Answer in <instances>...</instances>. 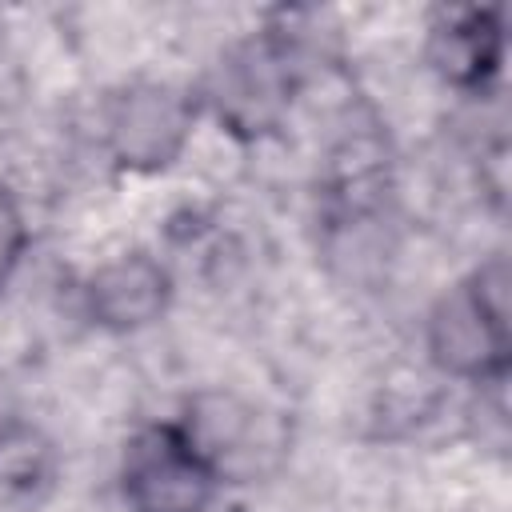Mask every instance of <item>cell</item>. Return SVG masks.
Returning <instances> with one entry per match:
<instances>
[{"instance_id": "cell-5", "label": "cell", "mask_w": 512, "mask_h": 512, "mask_svg": "<svg viewBox=\"0 0 512 512\" xmlns=\"http://www.w3.org/2000/svg\"><path fill=\"white\" fill-rule=\"evenodd\" d=\"M168 296H172L168 272L144 252L104 264L88 284V308L96 324L112 332H132L160 320V312L168 308Z\"/></svg>"}, {"instance_id": "cell-3", "label": "cell", "mask_w": 512, "mask_h": 512, "mask_svg": "<svg viewBox=\"0 0 512 512\" xmlns=\"http://www.w3.org/2000/svg\"><path fill=\"white\" fill-rule=\"evenodd\" d=\"M192 128V104L168 84H132L112 100L108 140L120 164L128 168H168Z\"/></svg>"}, {"instance_id": "cell-8", "label": "cell", "mask_w": 512, "mask_h": 512, "mask_svg": "<svg viewBox=\"0 0 512 512\" xmlns=\"http://www.w3.org/2000/svg\"><path fill=\"white\" fill-rule=\"evenodd\" d=\"M24 220H20V212H16V204L0 192V284L8 280V272L16 268V260H20V252H24Z\"/></svg>"}, {"instance_id": "cell-7", "label": "cell", "mask_w": 512, "mask_h": 512, "mask_svg": "<svg viewBox=\"0 0 512 512\" xmlns=\"http://www.w3.org/2000/svg\"><path fill=\"white\" fill-rule=\"evenodd\" d=\"M48 468H52L48 440L36 428L20 424L16 416L4 420L0 424V480L12 488H32L48 476Z\"/></svg>"}, {"instance_id": "cell-6", "label": "cell", "mask_w": 512, "mask_h": 512, "mask_svg": "<svg viewBox=\"0 0 512 512\" xmlns=\"http://www.w3.org/2000/svg\"><path fill=\"white\" fill-rule=\"evenodd\" d=\"M500 12L496 8H468L452 12L432 32V64L456 88H484L500 72Z\"/></svg>"}, {"instance_id": "cell-4", "label": "cell", "mask_w": 512, "mask_h": 512, "mask_svg": "<svg viewBox=\"0 0 512 512\" xmlns=\"http://www.w3.org/2000/svg\"><path fill=\"white\" fill-rule=\"evenodd\" d=\"M212 100L220 108V120L236 132H264L276 124L284 100H288V64L268 40H248L236 52H228L212 80Z\"/></svg>"}, {"instance_id": "cell-2", "label": "cell", "mask_w": 512, "mask_h": 512, "mask_svg": "<svg viewBox=\"0 0 512 512\" xmlns=\"http://www.w3.org/2000/svg\"><path fill=\"white\" fill-rule=\"evenodd\" d=\"M216 484V464L180 424H148L124 448L120 488L132 512H204Z\"/></svg>"}, {"instance_id": "cell-1", "label": "cell", "mask_w": 512, "mask_h": 512, "mask_svg": "<svg viewBox=\"0 0 512 512\" xmlns=\"http://www.w3.org/2000/svg\"><path fill=\"white\" fill-rule=\"evenodd\" d=\"M432 360L464 380L508 372V260H484L468 280L436 300L428 316Z\"/></svg>"}, {"instance_id": "cell-9", "label": "cell", "mask_w": 512, "mask_h": 512, "mask_svg": "<svg viewBox=\"0 0 512 512\" xmlns=\"http://www.w3.org/2000/svg\"><path fill=\"white\" fill-rule=\"evenodd\" d=\"M4 420H12V412H8V404H4V380H0V424Z\"/></svg>"}]
</instances>
